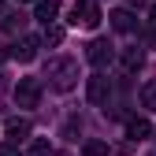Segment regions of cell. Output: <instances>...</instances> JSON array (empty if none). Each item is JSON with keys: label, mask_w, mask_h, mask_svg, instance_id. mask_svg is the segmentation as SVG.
<instances>
[{"label": "cell", "mask_w": 156, "mask_h": 156, "mask_svg": "<svg viewBox=\"0 0 156 156\" xmlns=\"http://www.w3.org/2000/svg\"><path fill=\"white\" fill-rule=\"evenodd\" d=\"M48 86L52 89H60V93H71L78 86V60H71V56H56V60H48Z\"/></svg>", "instance_id": "6da1fadb"}, {"label": "cell", "mask_w": 156, "mask_h": 156, "mask_svg": "<svg viewBox=\"0 0 156 156\" xmlns=\"http://www.w3.org/2000/svg\"><path fill=\"white\" fill-rule=\"evenodd\" d=\"M41 101V78H19L15 82V104L19 108H37Z\"/></svg>", "instance_id": "7a4b0ae2"}, {"label": "cell", "mask_w": 156, "mask_h": 156, "mask_svg": "<svg viewBox=\"0 0 156 156\" xmlns=\"http://www.w3.org/2000/svg\"><path fill=\"white\" fill-rule=\"evenodd\" d=\"M86 97H89V104H108V97H112V78L104 74V71H97V74H89V82H86Z\"/></svg>", "instance_id": "3957f363"}, {"label": "cell", "mask_w": 156, "mask_h": 156, "mask_svg": "<svg viewBox=\"0 0 156 156\" xmlns=\"http://www.w3.org/2000/svg\"><path fill=\"white\" fill-rule=\"evenodd\" d=\"M112 56H115V45L108 41V37H93L89 48H86V60H89L97 71H104V67L112 63Z\"/></svg>", "instance_id": "277c9868"}, {"label": "cell", "mask_w": 156, "mask_h": 156, "mask_svg": "<svg viewBox=\"0 0 156 156\" xmlns=\"http://www.w3.org/2000/svg\"><path fill=\"white\" fill-rule=\"evenodd\" d=\"M71 23L74 26H97V23H101V8H97L93 4V0H78V4L71 8Z\"/></svg>", "instance_id": "5b68a950"}, {"label": "cell", "mask_w": 156, "mask_h": 156, "mask_svg": "<svg viewBox=\"0 0 156 156\" xmlns=\"http://www.w3.org/2000/svg\"><path fill=\"white\" fill-rule=\"evenodd\" d=\"M37 48H41V41H37V37H23V41L11 48V56H15L19 63H30L34 56H37Z\"/></svg>", "instance_id": "8992f818"}, {"label": "cell", "mask_w": 156, "mask_h": 156, "mask_svg": "<svg viewBox=\"0 0 156 156\" xmlns=\"http://www.w3.org/2000/svg\"><path fill=\"white\" fill-rule=\"evenodd\" d=\"M119 60H123V71L134 74V71H141V67H145V52L134 45V48H123V52H119Z\"/></svg>", "instance_id": "52a82bcc"}, {"label": "cell", "mask_w": 156, "mask_h": 156, "mask_svg": "<svg viewBox=\"0 0 156 156\" xmlns=\"http://www.w3.org/2000/svg\"><path fill=\"white\" fill-rule=\"evenodd\" d=\"M108 19H112V26L119 30V34H130V30H138V19H134V11H126V8H119V11H112Z\"/></svg>", "instance_id": "ba28073f"}, {"label": "cell", "mask_w": 156, "mask_h": 156, "mask_svg": "<svg viewBox=\"0 0 156 156\" xmlns=\"http://www.w3.org/2000/svg\"><path fill=\"white\" fill-rule=\"evenodd\" d=\"M149 134H152V123H149V119H141V115L126 119V138H134V141H145Z\"/></svg>", "instance_id": "9c48e42d"}, {"label": "cell", "mask_w": 156, "mask_h": 156, "mask_svg": "<svg viewBox=\"0 0 156 156\" xmlns=\"http://www.w3.org/2000/svg\"><path fill=\"white\" fill-rule=\"evenodd\" d=\"M56 15H60V0H37V19H41L45 26L52 23Z\"/></svg>", "instance_id": "30bf717a"}, {"label": "cell", "mask_w": 156, "mask_h": 156, "mask_svg": "<svg viewBox=\"0 0 156 156\" xmlns=\"http://www.w3.org/2000/svg\"><path fill=\"white\" fill-rule=\"evenodd\" d=\"M4 130H8V138H26L30 134V119H8Z\"/></svg>", "instance_id": "8fae6325"}, {"label": "cell", "mask_w": 156, "mask_h": 156, "mask_svg": "<svg viewBox=\"0 0 156 156\" xmlns=\"http://www.w3.org/2000/svg\"><path fill=\"white\" fill-rule=\"evenodd\" d=\"M141 101H145V108H149V112H156V78H152V82H145Z\"/></svg>", "instance_id": "7c38bea8"}, {"label": "cell", "mask_w": 156, "mask_h": 156, "mask_svg": "<svg viewBox=\"0 0 156 156\" xmlns=\"http://www.w3.org/2000/svg\"><path fill=\"white\" fill-rule=\"evenodd\" d=\"M78 134H82V119H67L63 123V138L67 141H78Z\"/></svg>", "instance_id": "4fadbf2b"}, {"label": "cell", "mask_w": 156, "mask_h": 156, "mask_svg": "<svg viewBox=\"0 0 156 156\" xmlns=\"http://www.w3.org/2000/svg\"><path fill=\"white\" fill-rule=\"evenodd\" d=\"M82 156H108V145L104 141H86L82 145Z\"/></svg>", "instance_id": "5bb4252c"}, {"label": "cell", "mask_w": 156, "mask_h": 156, "mask_svg": "<svg viewBox=\"0 0 156 156\" xmlns=\"http://www.w3.org/2000/svg\"><path fill=\"white\" fill-rule=\"evenodd\" d=\"M63 41V30L60 26H45V45H60Z\"/></svg>", "instance_id": "9a60e30c"}, {"label": "cell", "mask_w": 156, "mask_h": 156, "mask_svg": "<svg viewBox=\"0 0 156 156\" xmlns=\"http://www.w3.org/2000/svg\"><path fill=\"white\" fill-rule=\"evenodd\" d=\"M30 156H52L48 141H34V145H30Z\"/></svg>", "instance_id": "2e32d148"}, {"label": "cell", "mask_w": 156, "mask_h": 156, "mask_svg": "<svg viewBox=\"0 0 156 156\" xmlns=\"http://www.w3.org/2000/svg\"><path fill=\"white\" fill-rule=\"evenodd\" d=\"M0 156H23V152H19L15 145H0Z\"/></svg>", "instance_id": "e0dca14e"}, {"label": "cell", "mask_w": 156, "mask_h": 156, "mask_svg": "<svg viewBox=\"0 0 156 156\" xmlns=\"http://www.w3.org/2000/svg\"><path fill=\"white\" fill-rule=\"evenodd\" d=\"M149 19H152V26H156V4H152V8H149Z\"/></svg>", "instance_id": "ac0fdd59"}, {"label": "cell", "mask_w": 156, "mask_h": 156, "mask_svg": "<svg viewBox=\"0 0 156 156\" xmlns=\"http://www.w3.org/2000/svg\"><path fill=\"white\" fill-rule=\"evenodd\" d=\"M149 156H156V152H149Z\"/></svg>", "instance_id": "d6986e66"}, {"label": "cell", "mask_w": 156, "mask_h": 156, "mask_svg": "<svg viewBox=\"0 0 156 156\" xmlns=\"http://www.w3.org/2000/svg\"><path fill=\"white\" fill-rule=\"evenodd\" d=\"M0 4H4V0H0Z\"/></svg>", "instance_id": "ffe728a7"}]
</instances>
